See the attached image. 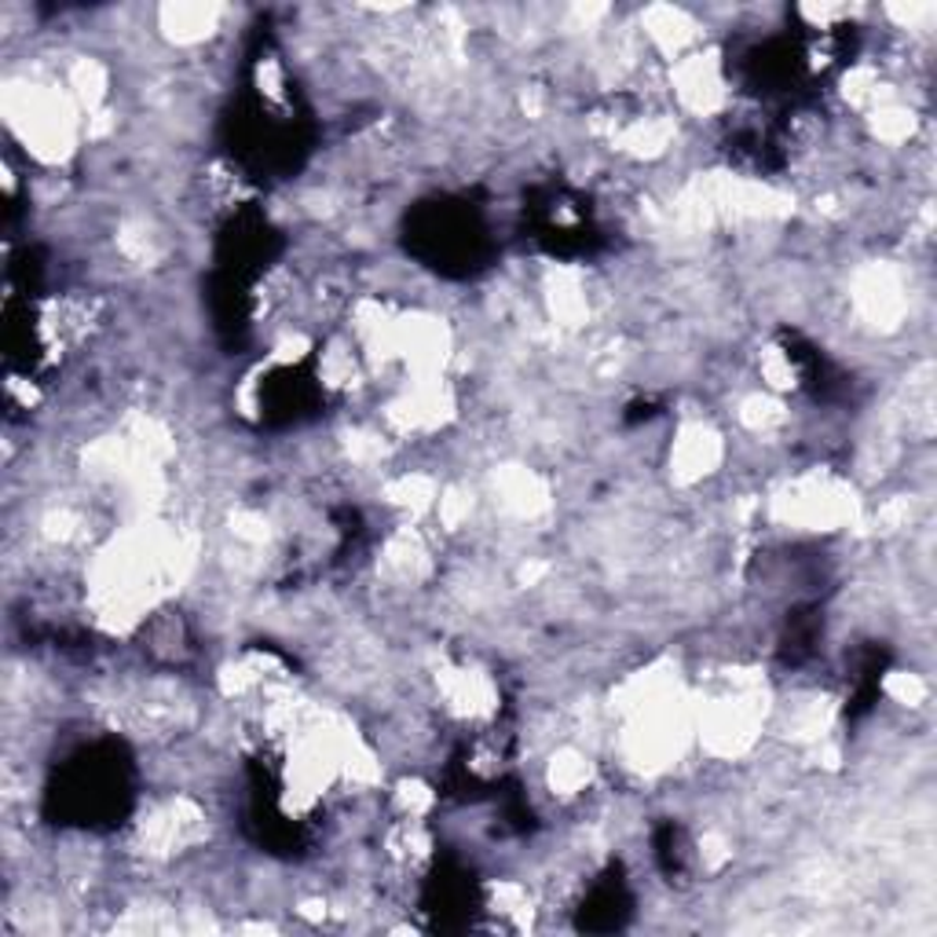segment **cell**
Wrapping results in <instances>:
<instances>
[{"mask_svg":"<svg viewBox=\"0 0 937 937\" xmlns=\"http://www.w3.org/2000/svg\"><path fill=\"white\" fill-rule=\"evenodd\" d=\"M883 692H886V700L901 711H920L923 703L930 700V685L915 670H893L890 678L883 681Z\"/></svg>","mask_w":937,"mask_h":937,"instance_id":"1","label":"cell"}]
</instances>
